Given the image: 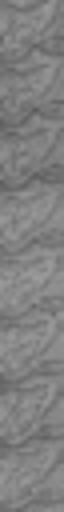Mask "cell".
<instances>
[{
  "instance_id": "1",
  "label": "cell",
  "mask_w": 64,
  "mask_h": 512,
  "mask_svg": "<svg viewBox=\"0 0 64 512\" xmlns=\"http://www.w3.org/2000/svg\"><path fill=\"white\" fill-rule=\"evenodd\" d=\"M60 372H40L8 384L0 400V436L8 448L32 440H60Z\"/></svg>"
},
{
  "instance_id": "2",
  "label": "cell",
  "mask_w": 64,
  "mask_h": 512,
  "mask_svg": "<svg viewBox=\"0 0 64 512\" xmlns=\"http://www.w3.org/2000/svg\"><path fill=\"white\" fill-rule=\"evenodd\" d=\"M60 304V240H40L8 252L0 276V308L8 320Z\"/></svg>"
},
{
  "instance_id": "3",
  "label": "cell",
  "mask_w": 64,
  "mask_h": 512,
  "mask_svg": "<svg viewBox=\"0 0 64 512\" xmlns=\"http://www.w3.org/2000/svg\"><path fill=\"white\" fill-rule=\"evenodd\" d=\"M0 504L4 512L28 504H60V440H32L4 452Z\"/></svg>"
},
{
  "instance_id": "4",
  "label": "cell",
  "mask_w": 64,
  "mask_h": 512,
  "mask_svg": "<svg viewBox=\"0 0 64 512\" xmlns=\"http://www.w3.org/2000/svg\"><path fill=\"white\" fill-rule=\"evenodd\" d=\"M0 364L8 384L40 372H60V304L8 320L0 340Z\"/></svg>"
},
{
  "instance_id": "5",
  "label": "cell",
  "mask_w": 64,
  "mask_h": 512,
  "mask_svg": "<svg viewBox=\"0 0 64 512\" xmlns=\"http://www.w3.org/2000/svg\"><path fill=\"white\" fill-rule=\"evenodd\" d=\"M60 80H64V64L56 48H28L20 56H8L0 84L4 116L16 124L32 112L60 108Z\"/></svg>"
},
{
  "instance_id": "6",
  "label": "cell",
  "mask_w": 64,
  "mask_h": 512,
  "mask_svg": "<svg viewBox=\"0 0 64 512\" xmlns=\"http://www.w3.org/2000/svg\"><path fill=\"white\" fill-rule=\"evenodd\" d=\"M64 188L56 176L48 180H28L20 188H12L4 196V212H0V232H4V248L8 252H20L28 244H40V240H56L60 232V204Z\"/></svg>"
},
{
  "instance_id": "7",
  "label": "cell",
  "mask_w": 64,
  "mask_h": 512,
  "mask_svg": "<svg viewBox=\"0 0 64 512\" xmlns=\"http://www.w3.org/2000/svg\"><path fill=\"white\" fill-rule=\"evenodd\" d=\"M0 160H4V180L12 188L40 180V172H52L60 164V108L16 120L4 136Z\"/></svg>"
},
{
  "instance_id": "8",
  "label": "cell",
  "mask_w": 64,
  "mask_h": 512,
  "mask_svg": "<svg viewBox=\"0 0 64 512\" xmlns=\"http://www.w3.org/2000/svg\"><path fill=\"white\" fill-rule=\"evenodd\" d=\"M60 4L64 0H4V52L20 56L28 48H56Z\"/></svg>"
},
{
  "instance_id": "9",
  "label": "cell",
  "mask_w": 64,
  "mask_h": 512,
  "mask_svg": "<svg viewBox=\"0 0 64 512\" xmlns=\"http://www.w3.org/2000/svg\"><path fill=\"white\" fill-rule=\"evenodd\" d=\"M16 512H60V504H28V508H16Z\"/></svg>"
}]
</instances>
